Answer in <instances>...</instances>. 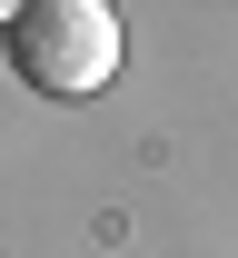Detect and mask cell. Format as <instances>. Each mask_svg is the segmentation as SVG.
Here are the masks:
<instances>
[{"mask_svg": "<svg viewBox=\"0 0 238 258\" xmlns=\"http://www.w3.org/2000/svg\"><path fill=\"white\" fill-rule=\"evenodd\" d=\"M10 70L40 99H100L119 80V10L109 0H20L10 10Z\"/></svg>", "mask_w": 238, "mask_h": 258, "instance_id": "cell-1", "label": "cell"}]
</instances>
